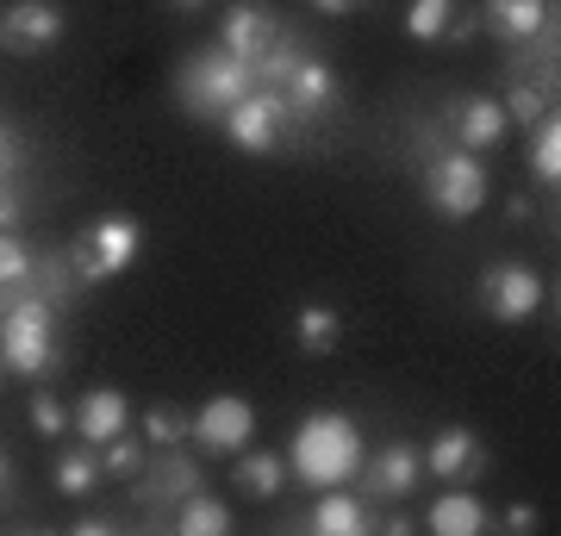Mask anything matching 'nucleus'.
<instances>
[{"label": "nucleus", "instance_id": "1", "mask_svg": "<svg viewBox=\"0 0 561 536\" xmlns=\"http://www.w3.org/2000/svg\"><path fill=\"white\" fill-rule=\"evenodd\" d=\"M419 181H424V199L431 213L449 225L474 219L486 199H493V175H486L481 150H461L437 132V125H419Z\"/></svg>", "mask_w": 561, "mask_h": 536}, {"label": "nucleus", "instance_id": "2", "mask_svg": "<svg viewBox=\"0 0 561 536\" xmlns=\"http://www.w3.org/2000/svg\"><path fill=\"white\" fill-rule=\"evenodd\" d=\"M368 456V443H362V424L350 412H312L294 424V437H287V475H300L306 487H350Z\"/></svg>", "mask_w": 561, "mask_h": 536}, {"label": "nucleus", "instance_id": "3", "mask_svg": "<svg viewBox=\"0 0 561 536\" xmlns=\"http://www.w3.org/2000/svg\"><path fill=\"white\" fill-rule=\"evenodd\" d=\"M250 88H256V69L243 57H231L225 44H206V50H194L175 69V100L187 119H225Z\"/></svg>", "mask_w": 561, "mask_h": 536}, {"label": "nucleus", "instance_id": "4", "mask_svg": "<svg viewBox=\"0 0 561 536\" xmlns=\"http://www.w3.org/2000/svg\"><path fill=\"white\" fill-rule=\"evenodd\" d=\"M57 362H62V343H57L50 299L44 294L7 299V312H0V368H7V375L38 380V375H50Z\"/></svg>", "mask_w": 561, "mask_h": 536}, {"label": "nucleus", "instance_id": "5", "mask_svg": "<svg viewBox=\"0 0 561 536\" xmlns=\"http://www.w3.org/2000/svg\"><path fill=\"white\" fill-rule=\"evenodd\" d=\"M138 250H144L138 219L106 213V219H94V225H81V231H76V243L62 250V269H69L76 287H101V281L125 275V269L138 262Z\"/></svg>", "mask_w": 561, "mask_h": 536}, {"label": "nucleus", "instance_id": "6", "mask_svg": "<svg viewBox=\"0 0 561 536\" xmlns=\"http://www.w3.org/2000/svg\"><path fill=\"white\" fill-rule=\"evenodd\" d=\"M219 125H225V138L238 144L243 157H275L280 138H287V125H300V119H294V106H287L280 88H250Z\"/></svg>", "mask_w": 561, "mask_h": 536}, {"label": "nucleus", "instance_id": "7", "mask_svg": "<svg viewBox=\"0 0 561 536\" xmlns=\"http://www.w3.org/2000/svg\"><path fill=\"white\" fill-rule=\"evenodd\" d=\"M474 299H481V312L493 324H524V318H537L549 306V287H542V275L530 262H486Z\"/></svg>", "mask_w": 561, "mask_h": 536}, {"label": "nucleus", "instance_id": "8", "mask_svg": "<svg viewBox=\"0 0 561 536\" xmlns=\"http://www.w3.org/2000/svg\"><path fill=\"white\" fill-rule=\"evenodd\" d=\"M187 443L201 456H238L256 443V406L238 394H213L201 412H187Z\"/></svg>", "mask_w": 561, "mask_h": 536}, {"label": "nucleus", "instance_id": "9", "mask_svg": "<svg viewBox=\"0 0 561 536\" xmlns=\"http://www.w3.org/2000/svg\"><path fill=\"white\" fill-rule=\"evenodd\" d=\"M424 480V456H419V443H381V449H368L356 468V493L368 499V505H393V499H405L412 487Z\"/></svg>", "mask_w": 561, "mask_h": 536}, {"label": "nucleus", "instance_id": "10", "mask_svg": "<svg viewBox=\"0 0 561 536\" xmlns=\"http://www.w3.org/2000/svg\"><path fill=\"white\" fill-rule=\"evenodd\" d=\"M187 493H201V468L187 461V449H150V461H144L138 475H131V499H138V512H169V505H181Z\"/></svg>", "mask_w": 561, "mask_h": 536}, {"label": "nucleus", "instance_id": "11", "mask_svg": "<svg viewBox=\"0 0 561 536\" xmlns=\"http://www.w3.org/2000/svg\"><path fill=\"white\" fill-rule=\"evenodd\" d=\"M69 32L62 20V7L50 0H13V7H0V50L7 57H50Z\"/></svg>", "mask_w": 561, "mask_h": 536}, {"label": "nucleus", "instance_id": "12", "mask_svg": "<svg viewBox=\"0 0 561 536\" xmlns=\"http://www.w3.org/2000/svg\"><path fill=\"white\" fill-rule=\"evenodd\" d=\"M443 132H449V144H461V150H500V138L512 125H505V106L493 94H461V100H449Z\"/></svg>", "mask_w": 561, "mask_h": 536}, {"label": "nucleus", "instance_id": "13", "mask_svg": "<svg viewBox=\"0 0 561 536\" xmlns=\"http://www.w3.org/2000/svg\"><path fill=\"white\" fill-rule=\"evenodd\" d=\"M280 94H287V106H294V119H324V113L343 100V76L324 57L306 50V57L294 62V76L280 81Z\"/></svg>", "mask_w": 561, "mask_h": 536}, {"label": "nucleus", "instance_id": "14", "mask_svg": "<svg viewBox=\"0 0 561 536\" xmlns=\"http://www.w3.org/2000/svg\"><path fill=\"white\" fill-rule=\"evenodd\" d=\"M500 44H530L542 32H556V0H481V20Z\"/></svg>", "mask_w": 561, "mask_h": 536}, {"label": "nucleus", "instance_id": "15", "mask_svg": "<svg viewBox=\"0 0 561 536\" xmlns=\"http://www.w3.org/2000/svg\"><path fill=\"white\" fill-rule=\"evenodd\" d=\"M419 456H424V475H437L443 487H449V480L481 475V468H486V449H481V437H474L468 424H443V431L424 443Z\"/></svg>", "mask_w": 561, "mask_h": 536}, {"label": "nucleus", "instance_id": "16", "mask_svg": "<svg viewBox=\"0 0 561 536\" xmlns=\"http://www.w3.org/2000/svg\"><path fill=\"white\" fill-rule=\"evenodd\" d=\"M275 38H280V20L262 7V0H238V7L219 20V44L231 50V57H243L250 69L262 62V50H268Z\"/></svg>", "mask_w": 561, "mask_h": 536}, {"label": "nucleus", "instance_id": "17", "mask_svg": "<svg viewBox=\"0 0 561 536\" xmlns=\"http://www.w3.org/2000/svg\"><path fill=\"white\" fill-rule=\"evenodd\" d=\"M131 424V406H125V394L119 387H94V394H81L76 399V412H69V431H76L81 443H113Z\"/></svg>", "mask_w": 561, "mask_h": 536}, {"label": "nucleus", "instance_id": "18", "mask_svg": "<svg viewBox=\"0 0 561 536\" xmlns=\"http://www.w3.org/2000/svg\"><path fill=\"white\" fill-rule=\"evenodd\" d=\"M375 524L368 517V499L356 493V487H324L319 499H312V512H306V531L312 536H362Z\"/></svg>", "mask_w": 561, "mask_h": 536}, {"label": "nucleus", "instance_id": "19", "mask_svg": "<svg viewBox=\"0 0 561 536\" xmlns=\"http://www.w3.org/2000/svg\"><path fill=\"white\" fill-rule=\"evenodd\" d=\"M493 517H486V499L468 493V487H443V499H431V512H424V531L431 536H481Z\"/></svg>", "mask_w": 561, "mask_h": 536}, {"label": "nucleus", "instance_id": "20", "mask_svg": "<svg viewBox=\"0 0 561 536\" xmlns=\"http://www.w3.org/2000/svg\"><path fill=\"white\" fill-rule=\"evenodd\" d=\"M231 480H238V493L262 499V505H275L280 493H287V456H275V449H238V468H231Z\"/></svg>", "mask_w": 561, "mask_h": 536}, {"label": "nucleus", "instance_id": "21", "mask_svg": "<svg viewBox=\"0 0 561 536\" xmlns=\"http://www.w3.org/2000/svg\"><path fill=\"white\" fill-rule=\"evenodd\" d=\"M337 343H343V312L324 306V299H306L300 312H294V350L300 356H331Z\"/></svg>", "mask_w": 561, "mask_h": 536}, {"label": "nucleus", "instance_id": "22", "mask_svg": "<svg viewBox=\"0 0 561 536\" xmlns=\"http://www.w3.org/2000/svg\"><path fill=\"white\" fill-rule=\"evenodd\" d=\"M524 162H530V181H537L542 194H556L561 187V119H556V106L530 125V150H524Z\"/></svg>", "mask_w": 561, "mask_h": 536}, {"label": "nucleus", "instance_id": "23", "mask_svg": "<svg viewBox=\"0 0 561 536\" xmlns=\"http://www.w3.org/2000/svg\"><path fill=\"white\" fill-rule=\"evenodd\" d=\"M231 524H238V517H231V505H225V499H213L201 487V493H187L175 505V531L181 536H231Z\"/></svg>", "mask_w": 561, "mask_h": 536}, {"label": "nucleus", "instance_id": "24", "mask_svg": "<svg viewBox=\"0 0 561 536\" xmlns=\"http://www.w3.org/2000/svg\"><path fill=\"white\" fill-rule=\"evenodd\" d=\"M101 449L94 443H81V449H62L57 456V493L62 499H88L94 487H101Z\"/></svg>", "mask_w": 561, "mask_h": 536}, {"label": "nucleus", "instance_id": "25", "mask_svg": "<svg viewBox=\"0 0 561 536\" xmlns=\"http://www.w3.org/2000/svg\"><path fill=\"white\" fill-rule=\"evenodd\" d=\"M456 13H461V0H412L405 7V32L419 44H437V38H449Z\"/></svg>", "mask_w": 561, "mask_h": 536}, {"label": "nucleus", "instance_id": "26", "mask_svg": "<svg viewBox=\"0 0 561 536\" xmlns=\"http://www.w3.org/2000/svg\"><path fill=\"white\" fill-rule=\"evenodd\" d=\"M500 106H505V125H524V132H530V125L556 106V94H549V88H537V81H512Z\"/></svg>", "mask_w": 561, "mask_h": 536}, {"label": "nucleus", "instance_id": "27", "mask_svg": "<svg viewBox=\"0 0 561 536\" xmlns=\"http://www.w3.org/2000/svg\"><path fill=\"white\" fill-rule=\"evenodd\" d=\"M144 461H150V443H144V437H125V431H119L113 443H101V475L106 480H131Z\"/></svg>", "mask_w": 561, "mask_h": 536}, {"label": "nucleus", "instance_id": "28", "mask_svg": "<svg viewBox=\"0 0 561 536\" xmlns=\"http://www.w3.org/2000/svg\"><path fill=\"white\" fill-rule=\"evenodd\" d=\"M32 275H38V256H32V243L13 238V231H0V287H25Z\"/></svg>", "mask_w": 561, "mask_h": 536}, {"label": "nucleus", "instance_id": "29", "mask_svg": "<svg viewBox=\"0 0 561 536\" xmlns=\"http://www.w3.org/2000/svg\"><path fill=\"white\" fill-rule=\"evenodd\" d=\"M144 443H150V449H175V443H187V412H175V406H150V412H144Z\"/></svg>", "mask_w": 561, "mask_h": 536}, {"label": "nucleus", "instance_id": "30", "mask_svg": "<svg viewBox=\"0 0 561 536\" xmlns=\"http://www.w3.org/2000/svg\"><path fill=\"white\" fill-rule=\"evenodd\" d=\"M25 418H32V431H38L44 443H57L62 431H69V406H62L57 394H44V387L25 399Z\"/></svg>", "mask_w": 561, "mask_h": 536}, {"label": "nucleus", "instance_id": "31", "mask_svg": "<svg viewBox=\"0 0 561 536\" xmlns=\"http://www.w3.org/2000/svg\"><path fill=\"white\" fill-rule=\"evenodd\" d=\"M25 162V150H20V138H13V132H0V181L13 175V169H20Z\"/></svg>", "mask_w": 561, "mask_h": 536}, {"label": "nucleus", "instance_id": "32", "mask_svg": "<svg viewBox=\"0 0 561 536\" xmlns=\"http://www.w3.org/2000/svg\"><path fill=\"white\" fill-rule=\"evenodd\" d=\"M306 7H312V13H331V20H343V13H362L368 0H306Z\"/></svg>", "mask_w": 561, "mask_h": 536}, {"label": "nucleus", "instance_id": "33", "mask_svg": "<svg viewBox=\"0 0 561 536\" xmlns=\"http://www.w3.org/2000/svg\"><path fill=\"white\" fill-rule=\"evenodd\" d=\"M542 517H537V505H512V512H505V531H537Z\"/></svg>", "mask_w": 561, "mask_h": 536}, {"label": "nucleus", "instance_id": "34", "mask_svg": "<svg viewBox=\"0 0 561 536\" xmlns=\"http://www.w3.org/2000/svg\"><path fill=\"white\" fill-rule=\"evenodd\" d=\"M13 219H20V194L0 181V231H13Z\"/></svg>", "mask_w": 561, "mask_h": 536}, {"label": "nucleus", "instance_id": "35", "mask_svg": "<svg viewBox=\"0 0 561 536\" xmlns=\"http://www.w3.org/2000/svg\"><path fill=\"white\" fill-rule=\"evenodd\" d=\"M505 219H512V225L530 219V194H512V199H505Z\"/></svg>", "mask_w": 561, "mask_h": 536}, {"label": "nucleus", "instance_id": "36", "mask_svg": "<svg viewBox=\"0 0 561 536\" xmlns=\"http://www.w3.org/2000/svg\"><path fill=\"white\" fill-rule=\"evenodd\" d=\"M113 531V517H76V536H106Z\"/></svg>", "mask_w": 561, "mask_h": 536}, {"label": "nucleus", "instance_id": "37", "mask_svg": "<svg viewBox=\"0 0 561 536\" xmlns=\"http://www.w3.org/2000/svg\"><path fill=\"white\" fill-rule=\"evenodd\" d=\"M175 13H201V7H213V0H169Z\"/></svg>", "mask_w": 561, "mask_h": 536}, {"label": "nucleus", "instance_id": "38", "mask_svg": "<svg viewBox=\"0 0 561 536\" xmlns=\"http://www.w3.org/2000/svg\"><path fill=\"white\" fill-rule=\"evenodd\" d=\"M7 480H13V461H7V449H0V493H7Z\"/></svg>", "mask_w": 561, "mask_h": 536}]
</instances>
